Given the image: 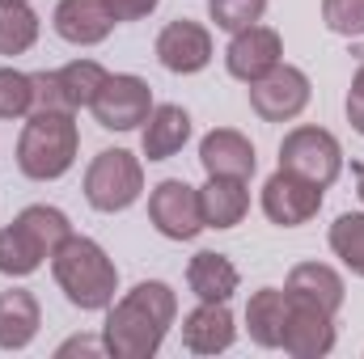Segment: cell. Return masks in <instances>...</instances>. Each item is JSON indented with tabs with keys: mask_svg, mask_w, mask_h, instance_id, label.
<instances>
[{
	"mask_svg": "<svg viewBox=\"0 0 364 359\" xmlns=\"http://www.w3.org/2000/svg\"><path fill=\"white\" fill-rule=\"evenodd\" d=\"M246 89H250V110L263 123H292L309 106V97H314L309 77L301 68H292V64H275L267 77H259Z\"/></svg>",
	"mask_w": 364,
	"mask_h": 359,
	"instance_id": "obj_10",
	"label": "cell"
},
{
	"mask_svg": "<svg viewBox=\"0 0 364 359\" xmlns=\"http://www.w3.org/2000/svg\"><path fill=\"white\" fill-rule=\"evenodd\" d=\"M237 343V321L229 313V300H199L182 317V347L191 355H220Z\"/></svg>",
	"mask_w": 364,
	"mask_h": 359,
	"instance_id": "obj_13",
	"label": "cell"
},
{
	"mask_svg": "<svg viewBox=\"0 0 364 359\" xmlns=\"http://www.w3.org/2000/svg\"><path fill=\"white\" fill-rule=\"evenodd\" d=\"M43 263H51V254L38 245V237H34L26 224L13 220V224L0 228V275L26 279V275H34Z\"/></svg>",
	"mask_w": 364,
	"mask_h": 359,
	"instance_id": "obj_22",
	"label": "cell"
},
{
	"mask_svg": "<svg viewBox=\"0 0 364 359\" xmlns=\"http://www.w3.org/2000/svg\"><path fill=\"white\" fill-rule=\"evenodd\" d=\"M157 64L174 77H195L212 64L216 47H212V30L203 21H191V17H178L170 21L161 34H157Z\"/></svg>",
	"mask_w": 364,
	"mask_h": 359,
	"instance_id": "obj_11",
	"label": "cell"
},
{
	"mask_svg": "<svg viewBox=\"0 0 364 359\" xmlns=\"http://www.w3.org/2000/svg\"><path fill=\"white\" fill-rule=\"evenodd\" d=\"M38 326H43V309L34 292L26 287L0 292V351H26L38 338Z\"/></svg>",
	"mask_w": 364,
	"mask_h": 359,
	"instance_id": "obj_17",
	"label": "cell"
},
{
	"mask_svg": "<svg viewBox=\"0 0 364 359\" xmlns=\"http://www.w3.org/2000/svg\"><path fill=\"white\" fill-rule=\"evenodd\" d=\"M331 254L352 270L356 279H364V211H343L331 224Z\"/></svg>",
	"mask_w": 364,
	"mask_h": 359,
	"instance_id": "obj_25",
	"label": "cell"
},
{
	"mask_svg": "<svg viewBox=\"0 0 364 359\" xmlns=\"http://www.w3.org/2000/svg\"><path fill=\"white\" fill-rule=\"evenodd\" d=\"M81 153V131L68 110H34L26 114L17 140V170L30 182H60Z\"/></svg>",
	"mask_w": 364,
	"mask_h": 359,
	"instance_id": "obj_3",
	"label": "cell"
},
{
	"mask_svg": "<svg viewBox=\"0 0 364 359\" xmlns=\"http://www.w3.org/2000/svg\"><path fill=\"white\" fill-rule=\"evenodd\" d=\"M356 194H360V203H364V165L356 170Z\"/></svg>",
	"mask_w": 364,
	"mask_h": 359,
	"instance_id": "obj_34",
	"label": "cell"
},
{
	"mask_svg": "<svg viewBox=\"0 0 364 359\" xmlns=\"http://www.w3.org/2000/svg\"><path fill=\"white\" fill-rule=\"evenodd\" d=\"M55 34L73 47H97L110 38V30L119 26L106 0H60L55 17H51Z\"/></svg>",
	"mask_w": 364,
	"mask_h": 359,
	"instance_id": "obj_15",
	"label": "cell"
},
{
	"mask_svg": "<svg viewBox=\"0 0 364 359\" xmlns=\"http://www.w3.org/2000/svg\"><path fill=\"white\" fill-rule=\"evenodd\" d=\"M51 275L64 292V300L81 313H102L114 304L119 292V267L110 263V254L93 241V237H68L55 254H51Z\"/></svg>",
	"mask_w": 364,
	"mask_h": 359,
	"instance_id": "obj_2",
	"label": "cell"
},
{
	"mask_svg": "<svg viewBox=\"0 0 364 359\" xmlns=\"http://www.w3.org/2000/svg\"><path fill=\"white\" fill-rule=\"evenodd\" d=\"M90 110H93V118H97V127H106V131H136L153 114V89L136 72H114L97 89Z\"/></svg>",
	"mask_w": 364,
	"mask_h": 359,
	"instance_id": "obj_7",
	"label": "cell"
},
{
	"mask_svg": "<svg viewBox=\"0 0 364 359\" xmlns=\"http://www.w3.org/2000/svg\"><path fill=\"white\" fill-rule=\"evenodd\" d=\"M38 43V13L30 0H0V55H26Z\"/></svg>",
	"mask_w": 364,
	"mask_h": 359,
	"instance_id": "obj_23",
	"label": "cell"
},
{
	"mask_svg": "<svg viewBox=\"0 0 364 359\" xmlns=\"http://www.w3.org/2000/svg\"><path fill=\"white\" fill-rule=\"evenodd\" d=\"M30 81H34V110H68V114H77L68 106L64 85H60V72H30Z\"/></svg>",
	"mask_w": 364,
	"mask_h": 359,
	"instance_id": "obj_30",
	"label": "cell"
},
{
	"mask_svg": "<svg viewBox=\"0 0 364 359\" xmlns=\"http://www.w3.org/2000/svg\"><path fill=\"white\" fill-rule=\"evenodd\" d=\"M191 140V114L166 101V106H153V114L144 118V131H140V148L149 161H170L174 153H182V144Z\"/></svg>",
	"mask_w": 364,
	"mask_h": 359,
	"instance_id": "obj_18",
	"label": "cell"
},
{
	"mask_svg": "<svg viewBox=\"0 0 364 359\" xmlns=\"http://www.w3.org/2000/svg\"><path fill=\"white\" fill-rule=\"evenodd\" d=\"M259 203H263V216L275 228H301V224H309L322 211V186L301 178V174L275 170L272 178L263 182Z\"/></svg>",
	"mask_w": 364,
	"mask_h": 359,
	"instance_id": "obj_9",
	"label": "cell"
},
{
	"mask_svg": "<svg viewBox=\"0 0 364 359\" xmlns=\"http://www.w3.org/2000/svg\"><path fill=\"white\" fill-rule=\"evenodd\" d=\"M13 220L26 224V228L38 237V245H43L47 254H55V250L73 237V220H68L60 207H47V203H30V207H21Z\"/></svg>",
	"mask_w": 364,
	"mask_h": 359,
	"instance_id": "obj_24",
	"label": "cell"
},
{
	"mask_svg": "<svg viewBox=\"0 0 364 359\" xmlns=\"http://www.w3.org/2000/svg\"><path fill=\"white\" fill-rule=\"evenodd\" d=\"M199 211L203 228H237L250 211V186L246 178H208L199 186Z\"/></svg>",
	"mask_w": 364,
	"mask_h": 359,
	"instance_id": "obj_16",
	"label": "cell"
},
{
	"mask_svg": "<svg viewBox=\"0 0 364 359\" xmlns=\"http://www.w3.org/2000/svg\"><path fill=\"white\" fill-rule=\"evenodd\" d=\"M284 313H288V292L284 287H259L246 304V330L259 347L279 351L284 338Z\"/></svg>",
	"mask_w": 364,
	"mask_h": 359,
	"instance_id": "obj_21",
	"label": "cell"
},
{
	"mask_svg": "<svg viewBox=\"0 0 364 359\" xmlns=\"http://www.w3.org/2000/svg\"><path fill=\"white\" fill-rule=\"evenodd\" d=\"M322 21L339 38H364V0H322Z\"/></svg>",
	"mask_w": 364,
	"mask_h": 359,
	"instance_id": "obj_29",
	"label": "cell"
},
{
	"mask_svg": "<svg viewBox=\"0 0 364 359\" xmlns=\"http://www.w3.org/2000/svg\"><path fill=\"white\" fill-rule=\"evenodd\" d=\"M55 72H60V85L68 93V106H73V110H90L97 89H102L106 77H110L97 60H73V64H64V68H55Z\"/></svg>",
	"mask_w": 364,
	"mask_h": 359,
	"instance_id": "obj_26",
	"label": "cell"
},
{
	"mask_svg": "<svg viewBox=\"0 0 364 359\" xmlns=\"http://www.w3.org/2000/svg\"><path fill=\"white\" fill-rule=\"evenodd\" d=\"M55 355L60 359H68V355H106V343H102V338H90V334H77V338L60 343Z\"/></svg>",
	"mask_w": 364,
	"mask_h": 359,
	"instance_id": "obj_33",
	"label": "cell"
},
{
	"mask_svg": "<svg viewBox=\"0 0 364 359\" xmlns=\"http://www.w3.org/2000/svg\"><path fill=\"white\" fill-rule=\"evenodd\" d=\"M34 114V81L30 72L0 68V118H26Z\"/></svg>",
	"mask_w": 364,
	"mask_h": 359,
	"instance_id": "obj_28",
	"label": "cell"
},
{
	"mask_svg": "<svg viewBox=\"0 0 364 359\" xmlns=\"http://www.w3.org/2000/svg\"><path fill=\"white\" fill-rule=\"evenodd\" d=\"M279 170L318 182L322 190L343 174V148L326 127H292L279 140Z\"/></svg>",
	"mask_w": 364,
	"mask_h": 359,
	"instance_id": "obj_5",
	"label": "cell"
},
{
	"mask_svg": "<svg viewBox=\"0 0 364 359\" xmlns=\"http://www.w3.org/2000/svg\"><path fill=\"white\" fill-rule=\"evenodd\" d=\"M178 317V296L161 279H140L132 292H123L102 321L106 355L114 359H153L161 351L170 326Z\"/></svg>",
	"mask_w": 364,
	"mask_h": 359,
	"instance_id": "obj_1",
	"label": "cell"
},
{
	"mask_svg": "<svg viewBox=\"0 0 364 359\" xmlns=\"http://www.w3.org/2000/svg\"><path fill=\"white\" fill-rule=\"evenodd\" d=\"M144 194V165L127 148H102L85 170V203L102 216L127 211Z\"/></svg>",
	"mask_w": 364,
	"mask_h": 359,
	"instance_id": "obj_4",
	"label": "cell"
},
{
	"mask_svg": "<svg viewBox=\"0 0 364 359\" xmlns=\"http://www.w3.org/2000/svg\"><path fill=\"white\" fill-rule=\"evenodd\" d=\"M284 287L296 292V296H305V300H314V304H322L326 313H339L343 300H348L343 275L335 267H326V263H296V267L288 270V283Z\"/></svg>",
	"mask_w": 364,
	"mask_h": 359,
	"instance_id": "obj_20",
	"label": "cell"
},
{
	"mask_svg": "<svg viewBox=\"0 0 364 359\" xmlns=\"http://www.w3.org/2000/svg\"><path fill=\"white\" fill-rule=\"evenodd\" d=\"M199 165L208 178H250L259 170V153L237 127H212L199 140Z\"/></svg>",
	"mask_w": 364,
	"mask_h": 359,
	"instance_id": "obj_14",
	"label": "cell"
},
{
	"mask_svg": "<svg viewBox=\"0 0 364 359\" xmlns=\"http://www.w3.org/2000/svg\"><path fill=\"white\" fill-rule=\"evenodd\" d=\"M106 4H110L114 21H144L149 13H157L161 0H106Z\"/></svg>",
	"mask_w": 364,
	"mask_h": 359,
	"instance_id": "obj_32",
	"label": "cell"
},
{
	"mask_svg": "<svg viewBox=\"0 0 364 359\" xmlns=\"http://www.w3.org/2000/svg\"><path fill=\"white\" fill-rule=\"evenodd\" d=\"M263 13H267V0H208V17L225 34H237L246 26H259Z\"/></svg>",
	"mask_w": 364,
	"mask_h": 359,
	"instance_id": "obj_27",
	"label": "cell"
},
{
	"mask_svg": "<svg viewBox=\"0 0 364 359\" xmlns=\"http://www.w3.org/2000/svg\"><path fill=\"white\" fill-rule=\"evenodd\" d=\"M275 64H284V38H279V30L263 26V21L237 30L229 38V47H225V68L242 85H255L259 77L272 72Z\"/></svg>",
	"mask_w": 364,
	"mask_h": 359,
	"instance_id": "obj_12",
	"label": "cell"
},
{
	"mask_svg": "<svg viewBox=\"0 0 364 359\" xmlns=\"http://www.w3.org/2000/svg\"><path fill=\"white\" fill-rule=\"evenodd\" d=\"M186 287L199 296V300H233V292L242 287V275L229 263V254H216V250H199L186 267Z\"/></svg>",
	"mask_w": 364,
	"mask_h": 359,
	"instance_id": "obj_19",
	"label": "cell"
},
{
	"mask_svg": "<svg viewBox=\"0 0 364 359\" xmlns=\"http://www.w3.org/2000/svg\"><path fill=\"white\" fill-rule=\"evenodd\" d=\"M288 292V287H284ZM335 313H326L322 304L288 292V313H284V338L279 351H288L292 359H322L335 351Z\"/></svg>",
	"mask_w": 364,
	"mask_h": 359,
	"instance_id": "obj_6",
	"label": "cell"
},
{
	"mask_svg": "<svg viewBox=\"0 0 364 359\" xmlns=\"http://www.w3.org/2000/svg\"><path fill=\"white\" fill-rule=\"evenodd\" d=\"M149 220L166 241H195L203 233L199 186L182 178H166L149 190Z\"/></svg>",
	"mask_w": 364,
	"mask_h": 359,
	"instance_id": "obj_8",
	"label": "cell"
},
{
	"mask_svg": "<svg viewBox=\"0 0 364 359\" xmlns=\"http://www.w3.org/2000/svg\"><path fill=\"white\" fill-rule=\"evenodd\" d=\"M348 123H352L356 136H364V60L356 68V77H352V89H348Z\"/></svg>",
	"mask_w": 364,
	"mask_h": 359,
	"instance_id": "obj_31",
	"label": "cell"
}]
</instances>
